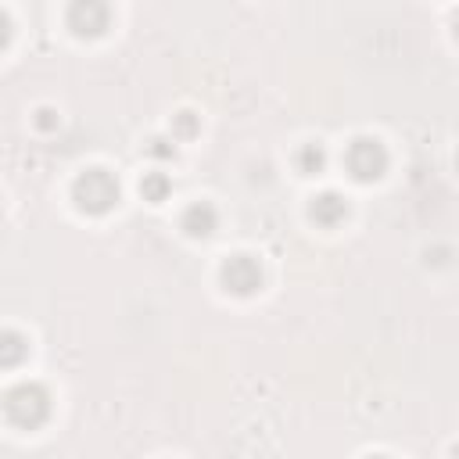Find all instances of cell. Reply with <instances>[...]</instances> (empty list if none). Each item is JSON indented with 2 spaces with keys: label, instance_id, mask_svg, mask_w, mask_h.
Instances as JSON below:
<instances>
[{
  "label": "cell",
  "instance_id": "14",
  "mask_svg": "<svg viewBox=\"0 0 459 459\" xmlns=\"http://www.w3.org/2000/svg\"><path fill=\"white\" fill-rule=\"evenodd\" d=\"M452 32H455V39H459V14H455V22H452Z\"/></svg>",
  "mask_w": 459,
  "mask_h": 459
},
{
  "label": "cell",
  "instance_id": "9",
  "mask_svg": "<svg viewBox=\"0 0 459 459\" xmlns=\"http://www.w3.org/2000/svg\"><path fill=\"white\" fill-rule=\"evenodd\" d=\"M29 359V337H22L18 330H4L0 333V366L4 369H14Z\"/></svg>",
  "mask_w": 459,
  "mask_h": 459
},
{
  "label": "cell",
  "instance_id": "13",
  "mask_svg": "<svg viewBox=\"0 0 459 459\" xmlns=\"http://www.w3.org/2000/svg\"><path fill=\"white\" fill-rule=\"evenodd\" d=\"M61 126V115L54 111V108H39L36 111V129H43V133H54Z\"/></svg>",
  "mask_w": 459,
  "mask_h": 459
},
{
  "label": "cell",
  "instance_id": "12",
  "mask_svg": "<svg viewBox=\"0 0 459 459\" xmlns=\"http://www.w3.org/2000/svg\"><path fill=\"white\" fill-rule=\"evenodd\" d=\"M147 154L158 158V161H172L176 158V140L172 136H154V140H147Z\"/></svg>",
  "mask_w": 459,
  "mask_h": 459
},
{
  "label": "cell",
  "instance_id": "5",
  "mask_svg": "<svg viewBox=\"0 0 459 459\" xmlns=\"http://www.w3.org/2000/svg\"><path fill=\"white\" fill-rule=\"evenodd\" d=\"M111 4L108 0H68L65 25L75 39H100L111 29Z\"/></svg>",
  "mask_w": 459,
  "mask_h": 459
},
{
  "label": "cell",
  "instance_id": "15",
  "mask_svg": "<svg viewBox=\"0 0 459 459\" xmlns=\"http://www.w3.org/2000/svg\"><path fill=\"white\" fill-rule=\"evenodd\" d=\"M455 169H459V154H455Z\"/></svg>",
  "mask_w": 459,
  "mask_h": 459
},
{
  "label": "cell",
  "instance_id": "7",
  "mask_svg": "<svg viewBox=\"0 0 459 459\" xmlns=\"http://www.w3.org/2000/svg\"><path fill=\"white\" fill-rule=\"evenodd\" d=\"M308 219L316 226H323V230H333V226H341L348 219V201L337 190H323V194H316L308 201Z\"/></svg>",
  "mask_w": 459,
  "mask_h": 459
},
{
  "label": "cell",
  "instance_id": "6",
  "mask_svg": "<svg viewBox=\"0 0 459 459\" xmlns=\"http://www.w3.org/2000/svg\"><path fill=\"white\" fill-rule=\"evenodd\" d=\"M179 230L190 237V240H208L215 230H219V212L212 201H194L183 208L179 215Z\"/></svg>",
  "mask_w": 459,
  "mask_h": 459
},
{
  "label": "cell",
  "instance_id": "3",
  "mask_svg": "<svg viewBox=\"0 0 459 459\" xmlns=\"http://www.w3.org/2000/svg\"><path fill=\"white\" fill-rule=\"evenodd\" d=\"M387 165H391L387 147L377 136H355L344 151V169L355 183H377L387 172Z\"/></svg>",
  "mask_w": 459,
  "mask_h": 459
},
{
  "label": "cell",
  "instance_id": "8",
  "mask_svg": "<svg viewBox=\"0 0 459 459\" xmlns=\"http://www.w3.org/2000/svg\"><path fill=\"white\" fill-rule=\"evenodd\" d=\"M294 169H298L301 176H319V172L326 169V147H323L319 140L301 143V147L294 151Z\"/></svg>",
  "mask_w": 459,
  "mask_h": 459
},
{
  "label": "cell",
  "instance_id": "1",
  "mask_svg": "<svg viewBox=\"0 0 459 459\" xmlns=\"http://www.w3.org/2000/svg\"><path fill=\"white\" fill-rule=\"evenodd\" d=\"M50 409H54V398L43 384L36 380H22L14 387L4 391V416L11 427L18 430H36L50 420Z\"/></svg>",
  "mask_w": 459,
  "mask_h": 459
},
{
  "label": "cell",
  "instance_id": "11",
  "mask_svg": "<svg viewBox=\"0 0 459 459\" xmlns=\"http://www.w3.org/2000/svg\"><path fill=\"white\" fill-rule=\"evenodd\" d=\"M169 194H172V179L165 172H143V179H140V197L143 201L161 204V201H169Z\"/></svg>",
  "mask_w": 459,
  "mask_h": 459
},
{
  "label": "cell",
  "instance_id": "4",
  "mask_svg": "<svg viewBox=\"0 0 459 459\" xmlns=\"http://www.w3.org/2000/svg\"><path fill=\"white\" fill-rule=\"evenodd\" d=\"M219 283H222V290L233 294V298H251V294L262 290V283H265V269H262V262H258L255 255L237 251V255H230V258L222 262V269H219Z\"/></svg>",
  "mask_w": 459,
  "mask_h": 459
},
{
  "label": "cell",
  "instance_id": "2",
  "mask_svg": "<svg viewBox=\"0 0 459 459\" xmlns=\"http://www.w3.org/2000/svg\"><path fill=\"white\" fill-rule=\"evenodd\" d=\"M118 197H122V186H118L115 172H108L100 165L79 172L72 183V201L82 215H108L118 204Z\"/></svg>",
  "mask_w": 459,
  "mask_h": 459
},
{
  "label": "cell",
  "instance_id": "10",
  "mask_svg": "<svg viewBox=\"0 0 459 459\" xmlns=\"http://www.w3.org/2000/svg\"><path fill=\"white\" fill-rule=\"evenodd\" d=\"M197 133H201V118H197L190 108H183V111L172 115V122H169V136H172L176 143H190Z\"/></svg>",
  "mask_w": 459,
  "mask_h": 459
}]
</instances>
